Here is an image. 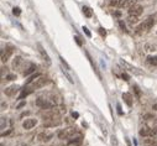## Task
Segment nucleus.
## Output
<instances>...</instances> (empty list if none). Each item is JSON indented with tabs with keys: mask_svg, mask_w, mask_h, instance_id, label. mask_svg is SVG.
I'll return each instance as SVG.
<instances>
[{
	"mask_svg": "<svg viewBox=\"0 0 157 146\" xmlns=\"http://www.w3.org/2000/svg\"><path fill=\"white\" fill-rule=\"evenodd\" d=\"M36 105L40 107L41 109H51L56 105V101L55 99H48L46 97H40L36 101Z\"/></svg>",
	"mask_w": 157,
	"mask_h": 146,
	"instance_id": "1",
	"label": "nucleus"
},
{
	"mask_svg": "<svg viewBox=\"0 0 157 146\" xmlns=\"http://www.w3.org/2000/svg\"><path fill=\"white\" fill-rule=\"evenodd\" d=\"M155 25V18L154 16H150V18H147L145 21H143L140 26L136 29L139 32H142V31H147V30H150V29L152 27Z\"/></svg>",
	"mask_w": 157,
	"mask_h": 146,
	"instance_id": "2",
	"label": "nucleus"
},
{
	"mask_svg": "<svg viewBox=\"0 0 157 146\" xmlns=\"http://www.w3.org/2000/svg\"><path fill=\"white\" fill-rule=\"evenodd\" d=\"M46 83H47V78L40 74L39 77L35 78L34 81L30 83V86H31V89H37V88H41V87H43L45 84H46Z\"/></svg>",
	"mask_w": 157,
	"mask_h": 146,
	"instance_id": "3",
	"label": "nucleus"
},
{
	"mask_svg": "<svg viewBox=\"0 0 157 146\" xmlns=\"http://www.w3.org/2000/svg\"><path fill=\"white\" fill-rule=\"evenodd\" d=\"M14 50L15 48L12 47V46H6L5 50H3V51H1V62H7V61H9V58L12 55Z\"/></svg>",
	"mask_w": 157,
	"mask_h": 146,
	"instance_id": "4",
	"label": "nucleus"
},
{
	"mask_svg": "<svg viewBox=\"0 0 157 146\" xmlns=\"http://www.w3.org/2000/svg\"><path fill=\"white\" fill-rule=\"evenodd\" d=\"M143 11V7L139 4H134L131 7H129V15H133V16H140Z\"/></svg>",
	"mask_w": 157,
	"mask_h": 146,
	"instance_id": "5",
	"label": "nucleus"
},
{
	"mask_svg": "<svg viewBox=\"0 0 157 146\" xmlns=\"http://www.w3.org/2000/svg\"><path fill=\"white\" fill-rule=\"evenodd\" d=\"M53 137V134L52 132H48V131H42L37 135V140L41 141V143H48Z\"/></svg>",
	"mask_w": 157,
	"mask_h": 146,
	"instance_id": "6",
	"label": "nucleus"
},
{
	"mask_svg": "<svg viewBox=\"0 0 157 146\" xmlns=\"http://www.w3.org/2000/svg\"><path fill=\"white\" fill-rule=\"evenodd\" d=\"M36 124H37V120L34 119V118H30V119H26L22 123V128L25 129V130H30V129L34 128Z\"/></svg>",
	"mask_w": 157,
	"mask_h": 146,
	"instance_id": "7",
	"label": "nucleus"
},
{
	"mask_svg": "<svg viewBox=\"0 0 157 146\" xmlns=\"http://www.w3.org/2000/svg\"><path fill=\"white\" fill-rule=\"evenodd\" d=\"M19 92V86H10L7 87V88H5V90H4V93H5L7 97H14V95Z\"/></svg>",
	"mask_w": 157,
	"mask_h": 146,
	"instance_id": "8",
	"label": "nucleus"
},
{
	"mask_svg": "<svg viewBox=\"0 0 157 146\" xmlns=\"http://www.w3.org/2000/svg\"><path fill=\"white\" fill-rule=\"evenodd\" d=\"M37 47H39V51H40V53H41V56H42V57L45 58V61L47 62V65H51V58H49V56L47 55V52L45 51V48H43L40 43L37 45Z\"/></svg>",
	"mask_w": 157,
	"mask_h": 146,
	"instance_id": "9",
	"label": "nucleus"
},
{
	"mask_svg": "<svg viewBox=\"0 0 157 146\" xmlns=\"http://www.w3.org/2000/svg\"><path fill=\"white\" fill-rule=\"evenodd\" d=\"M43 125L45 126H58V125H61V120H60V118L49 119V120H46V123Z\"/></svg>",
	"mask_w": 157,
	"mask_h": 146,
	"instance_id": "10",
	"label": "nucleus"
},
{
	"mask_svg": "<svg viewBox=\"0 0 157 146\" xmlns=\"http://www.w3.org/2000/svg\"><path fill=\"white\" fill-rule=\"evenodd\" d=\"M24 65V60L20 56H16L12 61V68H21V66Z\"/></svg>",
	"mask_w": 157,
	"mask_h": 146,
	"instance_id": "11",
	"label": "nucleus"
},
{
	"mask_svg": "<svg viewBox=\"0 0 157 146\" xmlns=\"http://www.w3.org/2000/svg\"><path fill=\"white\" fill-rule=\"evenodd\" d=\"M66 132H67V139H74V136L78 135V131L76 128H68L66 129Z\"/></svg>",
	"mask_w": 157,
	"mask_h": 146,
	"instance_id": "12",
	"label": "nucleus"
},
{
	"mask_svg": "<svg viewBox=\"0 0 157 146\" xmlns=\"http://www.w3.org/2000/svg\"><path fill=\"white\" fill-rule=\"evenodd\" d=\"M134 4H136V0H122L120 7H131Z\"/></svg>",
	"mask_w": 157,
	"mask_h": 146,
	"instance_id": "13",
	"label": "nucleus"
},
{
	"mask_svg": "<svg viewBox=\"0 0 157 146\" xmlns=\"http://www.w3.org/2000/svg\"><path fill=\"white\" fill-rule=\"evenodd\" d=\"M35 69H36V66L32 65V63H30L27 68H25V71H24V76H28V74H31L32 72H35Z\"/></svg>",
	"mask_w": 157,
	"mask_h": 146,
	"instance_id": "14",
	"label": "nucleus"
},
{
	"mask_svg": "<svg viewBox=\"0 0 157 146\" xmlns=\"http://www.w3.org/2000/svg\"><path fill=\"white\" fill-rule=\"evenodd\" d=\"M150 131H151V129L148 126H142L140 129V135L141 136H150Z\"/></svg>",
	"mask_w": 157,
	"mask_h": 146,
	"instance_id": "15",
	"label": "nucleus"
},
{
	"mask_svg": "<svg viewBox=\"0 0 157 146\" xmlns=\"http://www.w3.org/2000/svg\"><path fill=\"white\" fill-rule=\"evenodd\" d=\"M122 98H124V101L126 102L127 105L131 107V104H133V101H131V95L129 93H125V94H122Z\"/></svg>",
	"mask_w": 157,
	"mask_h": 146,
	"instance_id": "16",
	"label": "nucleus"
},
{
	"mask_svg": "<svg viewBox=\"0 0 157 146\" xmlns=\"http://www.w3.org/2000/svg\"><path fill=\"white\" fill-rule=\"evenodd\" d=\"M82 10H83V14L87 16V18H90V16H92L93 15V12H92V10H90L89 9V7L88 6H83V9H82Z\"/></svg>",
	"mask_w": 157,
	"mask_h": 146,
	"instance_id": "17",
	"label": "nucleus"
},
{
	"mask_svg": "<svg viewBox=\"0 0 157 146\" xmlns=\"http://www.w3.org/2000/svg\"><path fill=\"white\" fill-rule=\"evenodd\" d=\"M137 16H133V15H130L129 18H127V22H129L130 25H135L136 22H137Z\"/></svg>",
	"mask_w": 157,
	"mask_h": 146,
	"instance_id": "18",
	"label": "nucleus"
},
{
	"mask_svg": "<svg viewBox=\"0 0 157 146\" xmlns=\"http://www.w3.org/2000/svg\"><path fill=\"white\" fill-rule=\"evenodd\" d=\"M145 50H146V51H148V52H154L156 50V46L152 45V43H146L145 45Z\"/></svg>",
	"mask_w": 157,
	"mask_h": 146,
	"instance_id": "19",
	"label": "nucleus"
},
{
	"mask_svg": "<svg viewBox=\"0 0 157 146\" xmlns=\"http://www.w3.org/2000/svg\"><path fill=\"white\" fill-rule=\"evenodd\" d=\"M147 63H148V65L157 66V56H156V57H148V58H147Z\"/></svg>",
	"mask_w": 157,
	"mask_h": 146,
	"instance_id": "20",
	"label": "nucleus"
},
{
	"mask_svg": "<svg viewBox=\"0 0 157 146\" xmlns=\"http://www.w3.org/2000/svg\"><path fill=\"white\" fill-rule=\"evenodd\" d=\"M58 137L60 139H67V132H66V130H61V131H58Z\"/></svg>",
	"mask_w": 157,
	"mask_h": 146,
	"instance_id": "21",
	"label": "nucleus"
},
{
	"mask_svg": "<svg viewBox=\"0 0 157 146\" xmlns=\"http://www.w3.org/2000/svg\"><path fill=\"white\" fill-rule=\"evenodd\" d=\"M122 0H110V5L111 6H120Z\"/></svg>",
	"mask_w": 157,
	"mask_h": 146,
	"instance_id": "22",
	"label": "nucleus"
},
{
	"mask_svg": "<svg viewBox=\"0 0 157 146\" xmlns=\"http://www.w3.org/2000/svg\"><path fill=\"white\" fill-rule=\"evenodd\" d=\"M150 136H151V137H157V129H151Z\"/></svg>",
	"mask_w": 157,
	"mask_h": 146,
	"instance_id": "23",
	"label": "nucleus"
},
{
	"mask_svg": "<svg viewBox=\"0 0 157 146\" xmlns=\"http://www.w3.org/2000/svg\"><path fill=\"white\" fill-rule=\"evenodd\" d=\"M60 60H61V62H62V65H63V66H64V67H66V68H67V69H71V68H69V66L67 65V62H66V61L63 60V58H62V57H60Z\"/></svg>",
	"mask_w": 157,
	"mask_h": 146,
	"instance_id": "24",
	"label": "nucleus"
},
{
	"mask_svg": "<svg viewBox=\"0 0 157 146\" xmlns=\"http://www.w3.org/2000/svg\"><path fill=\"white\" fill-rule=\"evenodd\" d=\"M119 26L121 27V30H122V31H127V30H126V26H125V24H124L122 21H119Z\"/></svg>",
	"mask_w": 157,
	"mask_h": 146,
	"instance_id": "25",
	"label": "nucleus"
},
{
	"mask_svg": "<svg viewBox=\"0 0 157 146\" xmlns=\"http://www.w3.org/2000/svg\"><path fill=\"white\" fill-rule=\"evenodd\" d=\"M12 12H14V15H20V12H21V11H20L19 7H14V10H12Z\"/></svg>",
	"mask_w": 157,
	"mask_h": 146,
	"instance_id": "26",
	"label": "nucleus"
},
{
	"mask_svg": "<svg viewBox=\"0 0 157 146\" xmlns=\"http://www.w3.org/2000/svg\"><path fill=\"white\" fill-rule=\"evenodd\" d=\"M6 79L7 81H12V79H16V76L15 74H9V76L6 77Z\"/></svg>",
	"mask_w": 157,
	"mask_h": 146,
	"instance_id": "27",
	"label": "nucleus"
},
{
	"mask_svg": "<svg viewBox=\"0 0 157 146\" xmlns=\"http://www.w3.org/2000/svg\"><path fill=\"white\" fill-rule=\"evenodd\" d=\"M5 126H6V120L5 118H1V129H5Z\"/></svg>",
	"mask_w": 157,
	"mask_h": 146,
	"instance_id": "28",
	"label": "nucleus"
},
{
	"mask_svg": "<svg viewBox=\"0 0 157 146\" xmlns=\"http://www.w3.org/2000/svg\"><path fill=\"white\" fill-rule=\"evenodd\" d=\"M83 31L85 32V35L88 36V37H90V36H92V34H90V32H89V30H88V29H87V27H83Z\"/></svg>",
	"mask_w": 157,
	"mask_h": 146,
	"instance_id": "29",
	"label": "nucleus"
},
{
	"mask_svg": "<svg viewBox=\"0 0 157 146\" xmlns=\"http://www.w3.org/2000/svg\"><path fill=\"white\" fill-rule=\"evenodd\" d=\"M99 32H100V35H102V36H105V35H106V32L104 31V29H102V27L99 29Z\"/></svg>",
	"mask_w": 157,
	"mask_h": 146,
	"instance_id": "30",
	"label": "nucleus"
},
{
	"mask_svg": "<svg viewBox=\"0 0 157 146\" xmlns=\"http://www.w3.org/2000/svg\"><path fill=\"white\" fill-rule=\"evenodd\" d=\"M74 40L77 41V43H78V45H79V46H82V41H81V39H79V37H74Z\"/></svg>",
	"mask_w": 157,
	"mask_h": 146,
	"instance_id": "31",
	"label": "nucleus"
},
{
	"mask_svg": "<svg viewBox=\"0 0 157 146\" xmlns=\"http://www.w3.org/2000/svg\"><path fill=\"white\" fill-rule=\"evenodd\" d=\"M16 146H30L28 144H25V143H21V144H18Z\"/></svg>",
	"mask_w": 157,
	"mask_h": 146,
	"instance_id": "32",
	"label": "nucleus"
},
{
	"mask_svg": "<svg viewBox=\"0 0 157 146\" xmlns=\"http://www.w3.org/2000/svg\"><path fill=\"white\" fill-rule=\"evenodd\" d=\"M135 92H136V93H137V95H140V94H141V93H140V90H139V88H137V87H135Z\"/></svg>",
	"mask_w": 157,
	"mask_h": 146,
	"instance_id": "33",
	"label": "nucleus"
},
{
	"mask_svg": "<svg viewBox=\"0 0 157 146\" xmlns=\"http://www.w3.org/2000/svg\"><path fill=\"white\" fill-rule=\"evenodd\" d=\"M24 105H25V102H22L21 104H19V105H18V108H19V109H20V108H22Z\"/></svg>",
	"mask_w": 157,
	"mask_h": 146,
	"instance_id": "34",
	"label": "nucleus"
},
{
	"mask_svg": "<svg viewBox=\"0 0 157 146\" xmlns=\"http://www.w3.org/2000/svg\"><path fill=\"white\" fill-rule=\"evenodd\" d=\"M152 109H154V110H157V103H156V104H154V107H152Z\"/></svg>",
	"mask_w": 157,
	"mask_h": 146,
	"instance_id": "35",
	"label": "nucleus"
},
{
	"mask_svg": "<svg viewBox=\"0 0 157 146\" xmlns=\"http://www.w3.org/2000/svg\"><path fill=\"white\" fill-rule=\"evenodd\" d=\"M7 105H6V104L5 103H1V108H3V109H4V108H6Z\"/></svg>",
	"mask_w": 157,
	"mask_h": 146,
	"instance_id": "36",
	"label": "nucleus"
}]
</instances>
